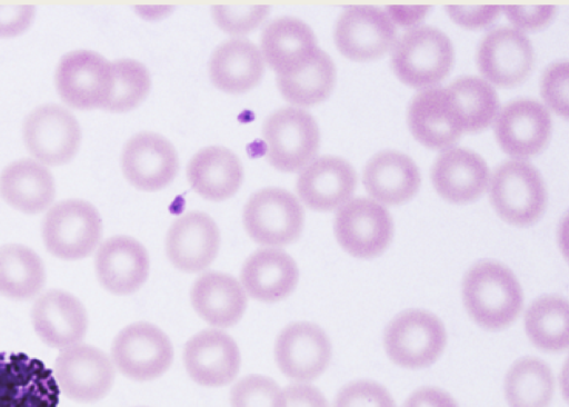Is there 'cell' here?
Here are the masks:
<instances>
[{
	"instance_id": "10",
	"label": "cell",
	"mask_w": 569,
	"mask_h": 407,
	"mask_svg": "<svg viewBox=\"0 0 569 407\" xmlns=\"http://www.w3.org/2000/svg\"><path fill=\"white\" fill-rule=\"evenodd\" d=\"M392 219L388 210L369 198H355L336 214L335 235L339 245L357 258L382 254L391 241Z\"/></svg>"
},
{
	"instance_id": "29",
	"label": "cell",
	"mask_w": 569,
	"mask_h": 407,
	"mask_svg": "<svg viewBox=\"0 0 569 407\" xmlns=\"http://www.w3.org/2000/svg\"><path fill=\"white\" fill-rule=\"evenodd\" d=\"M264 61L251 41L234 38L221 43L211 54L212 83L228 93H242L256 87L263 75Z\"/></svg>"
},
{
	"instance_id": "30",
	"label": "cell",
	"mask_w": 569,
	"mask_h": 407,
	"mask_svg": "<svg viewBox=\"0 0 569 407\" xmlns=\"http://www.w3.org/2000/svg\"><path fill=\"white\" fill-rule=\"evenodd\" d=\"M191 304L196 312L216 327H231L242 317L247 296L240 282L232 276L208 271L191 288Z\"/></svg>"
},
{
	"instance_id": "24",
	"label": "cell",
	"mask_w": 569,
	"mask_h": 407,
	"mask_svg": "<svg viewBox=\"0 0 569 407\" xmlns=\"http://www.w3.org/2000/svg\"><path fill=\"white\" fill-rule=\"evenodd\" d=\"M94 268L104 289L114 295H129L147 280L149 256L146 248L134 238L114 236L98 248Z\"/></svg>"
},
{
	"instance_id": "21",
	"label": "cell",
	"mask_w": 569,
	"mask_h": 407,
	"mask_svg": "<svg viewBox=\"0 0 569 407\" xmlns=\"http://www.w3.org/2000/svg\"><path fill=\"white\" fill-rule=\"evenodd\" d=\"M183 361L193 381L206 387H220L236 378L240 354L236 341L228 334L207 329L187 341Z\"/></svg>"
},
{
	"instance_id": "16",
	"label": "cell",
	"mask_w": 569,
	"mask_h": 407,
	"mask_svg": "<svg viewBox=\"0 0 569 407\" xmlns=\"http://www.w3.org/2000/svg\"><path fill=\"white\" fill-rule=\"evenodd\" d=\"M481 75L500 87L522 82L533 64V48L527 36L512 27H498L481 40L477 51Z\"/></svg>"
},
{
	"instance_id": "18",
	"label": "cell",
	"mask_w": 569,
	"mask_h": 407,
	"mask_svg": "<svg viewBox=\"0 0 569 407\" xmlns=\"http://www.w3.org/2000/svg\"><path fill=\"white\" fill-rule=\"evenodd\" d=\"M408 125L413 137L431 149L449 148L463 133L460 111L447 87L418 92L409 105Z\"/></svg>"
},
{
	"instance_id": "27",
	"label": "cell",
	"mask_w": 569,
	"mask_h": 407,
	"mask_svg": "<svg viewBox=\"0 0 569 407\" xmlns=\"http://www.w3.org/2000/svg\"><path fill=\"white\" fill-rule=\"evenodd\" d=\"M241 286L251 298L274 302L296 288L299 271L296 261L279 248H261L250 255L241 269Z\"/></svg>"
},
{
	"instance_id": "14",
	"label": "cell",
	"mask_w": 569,
	"mask_h": 407,
	"mask_svg": "<svg viewBox=\"0 0 569 407\" xmlns=\"http://www.w3.org/2000/svg\"><path fill=\"white\" fill-rule=\"evenodd\" d=\"M28 150L41 162L57 166L76 155L81 130L77 119L63 107L44 105L32 110L23 123Z\"/></svg>"
},
{
	"instance_id": "32",
	"label": "cell",
	"mask_w": 569,
	"mask_h": 407,
	"mask_svg": "<svg viewBox=\"0 0 569 407\" xmlns=\"http://www.w3.org/2000/svg\"><path fill=\"white\" fill-rule=\"evenodd\" d=\"M51 172L31 159H20L7 166L0 175V195L11 207L38 214L50 206L54 198Z\"/></svg>"
},
{
	"instance_id": "22",
	"label": "cell",
	"mask_w": 569,
	"mask_h": 407,
	"mask_svg": "<svg viewBox=\"0 0 569 407\" xmlns=\"http://www.w3.org/2000/svg\"><path fill=\"white\" fill-rule=\"evenodd\" d=\"M220 232L213 219L201 211H190L173 221L166 237V252L181 271L198 272L216 258Z\"/></svg>"
},
{
	"instance_id": "25",
	"label": "cell",
	"mask_w": 569,
	"mask_h": 407,
	"mask_svg": "<svg viewBox=\"0 0 569 407\" xmlns=\"http://www.w3.org/2000/svg\"><path fill=\"white\" fill-rule=\"evenodd\" d=\"M356 185V171L348 161L335 156H323L302 169L296 189L307 207L317 211H329L346 204Z\"/></svg>"
},
{
	"instance_id": "47",
	"label": "cell",
	"mask_w": 569,
	"mask_h": 407,
	"mask_svg": "<svg viewBox=\"0 0 569 407\" xmlns=\"http://www.w3.org/2000/svg\"><path fill=\"white\" fill-rule=\"evenodd\" d=\"M402 407H459L445 390L437 387H421L415 390Z\"/></svg>"
},
{
	"instance_id": "13",
	"label": "cell",
	"mask_w": 569,
	"mask_h": 407,
	"mask_svg": "<svg viewBox=\"0 0 569 407\" xmlns=\"http://www.w3.org/2000/svg\"><path fill=\"white\" fill-rule=\"evenodd\" d=\"M396 26L386 11L371 6H350L339 16L335 27L338 50L355 61L383 56L396 41Z\"/></svg>"
},
{
	"instance_id": "17",
	"label": "cell",
	"mask_w": 569,
	"mask_h": 407,
	"mask_svg": "<svg viewBox=\"0 0 569 407\" xmlns=\"http://www.w3.org/2000/svg\"><path fill=\"white\" fill-rule=\"evenodd\" d=\"M550 133L551 117L548 109L532 99L510 101L499 111L495 122L499 146L517 159L540 152L548 143Z\"/></svg>"
},
{
	"instance_id": "1",
	"label": "cell",
	"mask_w": 569,
	"mask_h": 407,
	"mask_svg": "<svg viewBox=\"0 0 569 407\" xmlns=\"http://www.w3.org/2000/svg\"><path fill=\"white\" fill-rule=\"evenodd\" d=\"M462 299L475 322L488 330H500L519 316L523 295L509 268L497 261L482 260L465 275Z\"/></svg>"
},
{
	"instance_id": "19",
	"label": "cell",
	"mask_w": 569,
	"mask_h": 407,
	"mask_svg": "<svg viewBox=\"0 0 569 407\" xmlns=\"http://www.w3.org/2000/svg\"><path fill=\"white\" fill-rule=\"evenodd\" d=\"M121 167L132 186L156 191L173 180L179 160L176 149L164 137L156 132H139L124 145Z\"/></svg>"
},
{
	"instance_id": "6",
	"label": "cell",
	"mask_w": 569,
	"mask_h": 407,
	"mask_svg": "<svg viewBox=\"0 0 569 407\" xmlns=\"http://www.w3.org/2000/svg\"><path fill=\"white\" fill-rule=\"evenodd\" d=\"M262 135L268 161L284 172L297 171L310 162L320 142L313 117L296 107L271 113L263 123Z\"/></svg>"
},
{
	"instance_id": "3",
	"label": "cell",
	"mask_w": 569,
	"mask_h": 407,
	"mask_svg": "<svg viewBox=\"0 0 569 407\" xmlns=\"http://www.w3.org/2000/svg\"><path fill=\"white\" fill-rule=\"evenodd\" d=\"M490 201L501 219L525 227L542 215L547 192L538 170L528 161L502 162L490 178Z\"/></svg>"
},
{
	"instance_id": "31",
	"label": "cell",
	"mask_w": 569,
	"mask_h": 407,
	"mask_svg": "<svg viewBox=\"0 0 569 407\" xmlns=\"http://www.w3.org/2000/svg\"><path fill=\"white\" fill-rule=\"evenodd\" d=\"M187 177L201 197L221 201L233 196L241 186L243 169L238 157L224 147H206L189 161Z\"/></svg>"
},
{
	"instance_id": "46",
	"label": "cell",
	"mask_w": 569,
	"mask_h": 407,
	"mask_svg": "<svg viewBox=\"0 0 569 407\" xmlns=\"http://www.w3.org/2000/svg\"><path fill=\"white\" fill-rule=\"evenodd\" d=\"M284 407H328L322 393L309 384H292L283 390Z\"/></svg>"
},
{
	"instance_id": "4",
	"label": "cell",
	"mask_w": 569,
	"mask_h": 407,
	"mask_svg": "<svg viewBox=\"0 0 569 407\" xmlns=\"http://www.w3.org/2000/svg\"><path fill=\"white\" fill-rule=\"evenodd\" d=\"M447 334L441 320L422 309H408L386 327L383 345L390 360L403 368L430 366L442 354Z\"/></svg>"
},
{
	"instance_id": "28",
	"label": "cell",
	"mask_w": 569,
	"mask_h": 407,
	"mask_svg": "<svg viewBox=\"0 0 569 407\" xmlns=\"http://www.w3.org/2000/svg\"><path fill=\"white\" fill-rule=\"evenodd\" d=\"M362 181L377 202L400 205L419 189L420 172L410 157L395 150L376 153L366 165Z\"/></svg>"
},
{
	"instance_id": "20",
	"label": "cell",
	"mask_w": 569,
	"mask_h": 407,
	"mask_svg": "<svg viewBox=\"0 0 569 407\" xmlns=\"http://www.w3.org/2000/svg\"><path fill=\"white\" fill-rule=\"evenodd\" d=\"M31 321L46 345L61 350L81 344L88 329V315L82 302L72 294L58 289L37 298Z\"/></svg>"
},
{
	"instance_id": "37",
	"label": "cell",
	"mask_w": 569,
	"mask_h": 407,
	"mask_svg": "<svg viewBox=\"0 0 569 407\" xmlns=\"http://www.w3.org/2000/svg\"><path fill=\"white\" fill-rule=\"evenodd\" d=\"M460 111L463 132L486 129L498 115L499 100L492 86L482 78L465 76L448 87Z\"/></svg>"
},
{
	"instance_id": "35",
	"label": "cell",
	"mask_w": 569,
	"mask_h": 407,
	"mask_svg": "<svg viewBox=\"0 0 569 407\" xmlns=\"http://www.w3.org/2000/svg\"><path fill=\"white\" fill-rule=\"evenodd\" d=\"M568 301L555 295L539 297L527 308L525 329L541 350L562 351L568 347Z\"/></svg>"
},
{
	"instance_id": "41",
	"label": "cell",
	"mask_w": 569,
	"mask_h": 407,
	"mask_svg": "<svg viewBox=\"0 0 569 407\" xmlns=\"http://www.w3.org/2000/svg\"><path fill=\"white\" fill-rule=\"evenodd\" d=\"M333 407H397L389 391L372 380H356L337 394Z\"/></svg>"
},
{
	"instance_id": "40",
	"label": "cell",
	"mask_w": 569,
	"mask_h": 407,
	"mask_svg": "<svg viewBox=\"0 0 569 407\" xmlns=\"http://www.w3.org/2000/svg\"><path fill=\"white\" fill-rule=\"evenodd\" d=\"M211 12L220 29L231 34H244L266 19L269 7L264 4H216Z\"/></svg>"
},
{
	"instance_id": "7",
	"label": "cell",
	"mask_w": 569,
	"mask_h": 407,
	"mask_svg": "<svg viewBox=\"0 0 569 407\" xmlns=\"http://www.w3.org/2000/svg\"><path fill=\"white\" fill-rule=\"evenodd\" d=\"M242 218L244 229L253 241L274 248L299 238L305 212L291 192L269 187L249 198Z\"/></svg>"
},
{
	"instance_id": "12",
	"label": "cell",
	"mask_w": 569,
	"mask_h": 407,
	"mask_svg": "<svg viewBox=\"0 0 569 407\" xmlns=\"http://www.w3.org/2000/svg\"><path fill=\"white\" fill-rule=\"evenodd\" d=\"M60 390L52 371L22 353H0V407H57Z\"/></svg>"
},
{
	"instance_id": "15",
	"label": "cell",
	"mask_w": 569,
	"mask_h": 407,
	"mask_svg": "<svg viewBox=\"0 0 569 407\" xmlns=\"http://www.w3.org/2000/svg\"><path fill=\"white\" fill-rule=\"evenodd\" d=\"M274 358L280 371L288 378L306 383L319 377L331 358L327 334L307 321L286 326L277 337Z\"/></svg>"
},
{
	"instance_id": "42",
	"label": "cell",
	"mask_w": 569,
	"mask_h": 407,
	"mask_svg": "<svg viewBox=\"0 0 569 407\" xmlns=\"http://www.w3.org/2000/svg\"><path fill=\"white\" fill-rule=\"evenodd\" d=\"M541 96L557 115L568 116V62H555L541 78Z\"/></svg>"
},
{
	"instance_id": "44",
	"label": "cell",
	"mask_w": 569,
	"mask_h": 407,
	"mask_svg": "<svg viewBox=\"0 0 569 407\" xmlns=\"http://www.w3.org/2000/svg\"><path fill=\"white\" fill-rule=\"evenodd\" d=\"M446 10L457 24L477 29L493 22L499 16L501 7L497 4H448Z\"/></svg>"
},
{
	"instance_id": "5",
	"label": "cell",
	"mask_w": 569,
	"mask_h": 407,
	"mask_svg": "<svg viewBox=\"0 0 569 407\" xmlns=\"http://www.w3.org/2000/svg\"><path fill=\"white\" fill-rule=\"evenodd\" d=\"M102 235L98 210L88 201L67 199L56 204L42 222L46 248L63 260H78L89 256Z\"/></svg>"
},
{
	"instance_id": "45",
	"label": "cell",
	"mask_w": 569,
	"mask_h": 407,
	"mask_svg": "<svg viewBox=\"0 0 569 407\" xmlns=\"http://www.w3.org/2000/svg\"><path fill=\"white\" fill-rule=\"evenodd\" d=\"M34 12L31 4L0 3V38L22 33L31 24Z\"/></svg>"
},
{
	"instance_id": "33",
	"label": "cell",
	"mask_w": 569,
	"mask_h": 407,
	"mask_svg": "<svg viewBox=\"0 0 569 407\" xmlns=\"http://www.w3.org/2000/svg\"><path fill=\"white\" fill-rule=\"evenodd\" d=\"M46 282L41 258L29 247L9 244L0 247V294L14 300L36 297Z\"/></svg>"
},
{
	"instance_id": "8",
	"label": "cell",
	"mask_w": 569,
	"mask_h": 407,
	"mask_svg": "<svg viewBox=\"0 0 569 407\" xmlns=\"http://www.w3.org/2000/svg\"><path fill=\"white\" fill-rule=\"evenodd\" d=\"M111 358L117 369L133 380L158 378L168 370L173 348L167 335L149 322L124 327L111 346Z\"/></svg>"
},
{
	"instance_id": "48",
	"label": "cell",
	"mask_w": 569,
	"mask_h": 407,
	"mask_svg": "<svg viewBox=\"0 0 569 407\" xmlns=\"http://www.w3.org/2000/svg\"><path fill=\"white\" fill-rule=\"evenodd\" d=\"M428 6H389L387 14L391 21L402 27L419 23L428 12Z\"/></svg>"
},
{
	"instance_id": "26",
	"label": "cell",
	"mask_w": 569,
	"mask_h": 407,
	"mask_svg": "<svg viewBox=\"0 0 569 407\" xmlns=\"http://www.w3.org/2000/svg\"><path fill=\"white\" fill-rule=\"evenodd\" d=\"M490 179L486 161L472 150L455 147L443 150L431 168L436 191L447 201L466 204L479 198Z\"/></svg>"
},
{
	"instance_id": "2",
	"label": "cell",
	"mask_w": 569,
	"mask_h": 407,
	"mask_svg": "<svg viewBox=\"0 0 569 407\" xmlns=\"http://www.w3.org/2000/svg\"><path fill=\"white\" fill-rule=\"evenodd\" d=\"M453 63V47L439 29L418 26L406 31L391 52V67L403 83L419 89L442 81Z\"/></svg>"
},
{
	"instance_id": "34",
	"label": "cell",
	"mask_w": 569,
	"mask_h": 407,
	"mask_svg": "<svg viewBox=\"0 0 569 407\" xmlns=\"http://www.w3.org/2000/svg\"><path fill=\"white\" fill-rule=\"evenodd\" d=\"M555 389L549 366L536 357L518 359L505 378L509 407H548Z\"/></svg>"
},
{
	"instance_id": "11",
	"label": "cell",
	"mask_w": 569,
	"mask_h": 407,
	"mask_svg": "<svg viewBox=\"0 0 569 407\" xmlns=\"http://www.w3.org/2000/svg\"><path fill=\"white\" fill-rule=\"evenodd\" d=\"M60 391L78 403H94L112 387L114 366L99 348L78 344L60 351L54 364Z\"/></svg>"
},
{
	"instance_id": "36",
	"label": "cell",
	"mask_w": 569,
	"mask_h": 407,
	"mask_svg": "<svg viewBox=\"0 0 569 407\" xmlns=\"http://www.w3.org/2000/svg\"><path fill=\"white\" fill-rule=\"evenodd\" d=\"M335 81V63L319 48L311 61L297 75L277 77V85L282 97L290 103L302 107L323 101L332 91Z\"/></svg>"
},
{
	"instance_id": "23",
	"label": "cell",
	"mask_w": 569,
	"mask_h": 407,
	"mask_svg": "<svg viewBox=\"0 0 569 407\" xmlns=\"http://www.w3.org/2000/svg\"><path fill=\"white\" fill-rule=\"evenodd\" d=\"M261 54L277 73L291 77L301 71L318 50L313 31L303 21L281 17L269 22L260 38Z\"/></svg>"
},
{
	"instance_id": "39",
	"label": "cell",
	"mask_w": 569,
	"mask_h": 407,
	"mask_svg": "<svg viewBox=\"0 0 569 407\" xmlns=\"http://www.w3.org/2000/svg\"><path fill=\"white\" fill-rule=\"evenodd\" d=\"M231 407H284L283 393L266 376L249 375L238 380L230 393Z\"/></svg>"
},
{
	"instance_id": "38",
	"label": "cell",
	"mask_w": 569,
	"mask_h": 407,
	"mask_svg": "<svg viewBox=\"0 0 569 407\" xmlns=\"http://www.w3.org/2000/svg\"><path fill=\"white\" fill-rule=\"evenodd\" d=\"M113 88L103 109L126 112L136 108L148 95L151 79L148 69L139 61L120 59L112 62Z\"/></svg>"
},
{
	"instance_id": "43",
	"label": "cell",
	"mask_w": 569,
	"mask_h": 407,
	"mask_svg": "<svg viewBox=\"0 0 569 407\" xmlns=\"http://www.w3.org/2000/svg\"><path fill=\"white\" fill-rule=\"evenodd\" d=\"M501 9L519 31L540 29L548 24L556 13L553 4H508Z\"/></svg>"
},
{
	"instance_id": "9",
	"label": "cell",
	"mask_w": 569,
	"mask_h": 407,
	"mask_svg": "<svg viewBox=\"0 0 569 407\" xmlns=\"http://www.w3.org/2000/svg\"><path fill=\"white\" fill-rule=\"evenodd\" d=\"M56 86L62 100L73 108H104L113 88L112 63L93 51H71L57 67Z\"/></svg>"
}]
</instances>
